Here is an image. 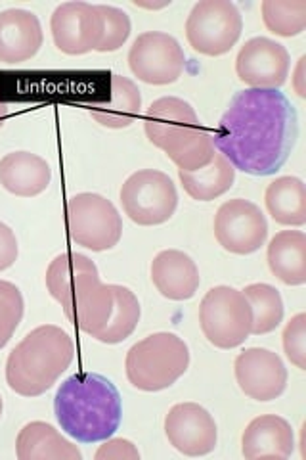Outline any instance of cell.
<instances>
[{
  "label": "cell",
  "mask_w": 306,
  "mask_h": 460,
  "mask_svg": "<svg viewBox=\"0 0 306 460\" xmlns=\"http://www.w3.org/2000/svg\"><path fill=\"white\" fill-rule=\"evenodd\" d=\"M218 154L247 175L270 177L289 160L299 137V119L289 98L274 89L234 94L211 135Z\"/></svg>",
  "instance_id": "cell-1"
},
{
  "label": "cell",
  "mask_w": 306,
  "mask_h": 460,
  "mask_svg": "<svg viewBox=\"0 0 306 460\" xmlns=\"http://www.w3.org/2000/svg\"><path fill=\"white\" fill-rule=\"evenodd\" d=\"M54 414L57 424L75 441H106L119 429L123 419L121 395L113 382L101 374H75L57 390Z\"/></svg>",
  "instance_id": "cell-2"
},
{
  "label": "cell",
  "mask_w": 306,
  "mask_h": 460,
  "mask_svg": "<svg viewBox=\"0 0 306 460\" xmlns=\"http://www.w3.org/2000/svg\"><path fill=\"white\" fill-rule=\"evenodd\" d=\"M47 290L62 305L69 323L94 338L109 321L113 284H101L96 263L83 253H60L48 265Z\"/></svg>",
  "instance_id": "cell-3"
},
{
  "label": "cell",
  "mask_w": 306,
  "mask_h": 460,
  "mask_svg": "<svg viewBox=\"0 0 306 460\" xmlns=\"http://www.w3.org/2000/svg\"><path fill=\"white\" fill-rule=\"evenodd\" d=\"M75 357V343L60 326L45 324L31 330L6 361V382L12 392L23 397L47 394L69 368Z\"/></svg>",
  "instance_id": "cell-4"
},
{
  "label": "cell",
  "mask_w": 306,
  "mask_h": 460,
  "mask_svg": "<svg viewBox=\"0 0 306 460\" xmlns=\"http://www.w3.org/2000/svg\"><path fill=\"white\" fill-rule=\"evenodd\" d=\"M127 378L136 390L162 392L182 378L189 367V349L182 338L157 332L135 343L127 353Z\"/></svg>",
  "instance_id": "cell-5"
},
{
  "label": "cell",
  "mask_w": 306,
  "mask_h": 460,
  "mask_svg": "<svg viewBox=\"0 0 306 460\" xmlns=\"http://www.w3.org/2000/svg\"><path fill=\"white\" fill-rule=\"evenodd\" d=\"M66 225L71 242L92 252H108L123 236V219L111 201L100 194L83 192L69 198Z\"/></svg>",
  "instance_id": "cell-6"
},
{
  "label": "cell",
  "mask_w": 306,
  "mask_h": 460,
  "mask_svg": "<svg viewBox=\"0 0 306 460\" xmlns=\"http://www.w3.org/2000/svg\"><path fill=\"white\" fill-rule=\"evenodd\" d=\"M199 324L214 348L234 349L251 336L253 311L243 292L216 286L201 301Z\"/></svg>",
  "instance_id": "cell-7"
},
{
  "label": "cell",
  "mask_w": 306,
  "mask_h": 460,
  "mask_svg": "<svg viewBox=\"0 0 306 460\" xmlns=\"http://www.w3.org/2000/svg\"><path fill=\"white\" fill-rule=\"evenodd\" d=\"M121 206L128 219L140 226L167 223L179 208V192L163 171L142 169L121 186Z\"/></svg>",
  "instance_id": "cell-8"
},
{
  "label": "cell",
  "mask_w": 306,
  "mask_h": 460,
  "mask_svg": "<svg viewBox=\"0 0 306 460\" xmlns=\"http://www.w3.org/2000/svg\"><path fill=\"white\" fill-rule=\"evenodd\" d=\"M243 18L230 0H199L186 22L189 47L205 56H223L236 47Z\"/></svg>",
  "instance_id": "cell-9"
},
{
  "label": "cell",
  "mask_w": 306,
  "mask_h": 460,
  "mask_svg": "<svg viewBox=\"0 0 306 460\" xmlns=\"http://www.w3.org/2000/svg\"><path fill=\"white\" fill-rule=\"evenodd\" d=\"M128 67L135 77L148 84H170L179 81L186 67L180 42L163 31L142 33L130 47Z\"/></svg>",
  "instance_id": "cell-10"
},
{
  "label": "cell",
  "mask_w": 306,
  "mask_h": 460,
  "mask_svg": "<svg viewBox=\"0 0 306 460\" xmlns=\"http://www.w3.org/2000/svg\"><path fill=\"white\" fill-rule=\"evenodd\" d=\"M201 128L192 104L174 96L155 100L144 118L145 137L169 157L180 152L189 140H194Z\"/></svg>",
  "instance_id": "cell-11"
},
{
  "label": "cell",
  "mask_w": 306,
  "mask_h": 460,
  "mask_svg": "<svg viewBox=\"0 0 306 460\" xmlns=\"http://www.w3.org/2000/svg\"><path fill=\"white\" fill-rule=\"evenodd\" d=\"M268 223L253 201L236 198L218 208L214 215V238L236 255H249L265 246Z\"/></svg>",
  "instance_id": "cell-12"
},
{
  "label": "cell",
  "mask_w": 306,
  "mask_h": 460,
  "mask_svg": "<svg viewBox=\"0 0 306 460\" xmlns=\"http://www.w3.org/2000/svg\"><path fill=\"white\" fill-rule=\"evenodd\" d=\"M54 45L64 54L81 56L96 50L104 37V18L98 4L64 3L52 13Z\"/></svg>",
  "instance_id": "cell-13"
},
{
  "label": "cell",
  "mask_w": 306,
  "mask_h": 460,
  "mask_svg": "<svg viewBox=\"0 0 306 460\" xmlns=\"http://www.w3.org/2000/svg\"><path fill=\"white\" fill-rule=\"evenodd\" d=\"M291 58L280 42L267 37H253L241 47L236 58L238 77L251 89H274L289 77Z\"/></svg>",
  "instance_id": "cell-14"
},
{
  "label": "cell",
  "mask_w": 306,
  "mask_h": 460,
  "mask_svg": "<svg viewBox=\"0 0 306 460\" xmlns=\"http://www.w3.org/2000/svg\"><path fill=\"white\" fill-rule=\"evenodd\" d=\"M169 443L186 456H203L214 451L218 429L207 409L197 402H179L165 419Z\"/></svg>",
  "instance_id": "cell-15"
},
{
  "label": "cell",
  "mask_w": 306,
  "mask_h": 460,
  "mask_svg": "<svg viewBox=\"0 0 306 460\" xmlns=\"http://www.w3.org/2000/svg\"><path fill=\"white\" fill-rule=\"evenodd\" d=\"M234 370L240 390L255 401L278 399L287 387V368L280 355L270 349H245L238 355Z\"/></svg>",
  "instance_id": "cell-16"
},
{
  "label": "cell",
  "mask_w": 306,
  "mask_h": 460,
  "mask_svg": "<svg viewBox=\"0 0 306 460\" xmlns=\"http://www.w3.org/2000/svg\"><path fill=\"white\" fill-rule=\"evenodd\" d=\"M42 27L33 12L10 8L0 12V62L8 66L31 60L42 47Z\"/></svg>",
  "instance_id": "cell-17"
},
{
  "label": "cell",
  "mask_w": 306,
  "mask_h": 460,
  "mask_svg": "<svg viewBox=\"0 0 306 460\" xmlns=\"http://www.w3.org/2000/svg\"><path fill=\"white\" fill-rule=\"evenodd\" d=\"M295 436L291 424L275 414H265L245 428L241 438L243 456L249 460H285L293 455Z\"/></svg>",
  "instance_id": "cell-18"
},
{
  "label": "cell",
  "mask_w": 306,
  "mask_h": 460,
  "mask_svg": "<svg viewBox=\"0 0 306 460\" xmlns=\"http://www.w3.org/2000/svg\"><path fill=\"white\" fill-rule=\"evenodd\" d=\"M152 280L157 292L170 301L192 299L201 284L196 261L180 250H165L155 255Z\"/></svg>",
  "instance_id": "cell-19"
},
{
  "label": "cell",
  "mask_w": 306,
  "mask_h": 460,
  "mask_svg": "<svg viewBox=\"0 0 306 460\" xmlns=\"http://www.w3.org/2000/svg\"><path fill=\"white\" fill-rule=\"evenodd\" d=\"M52 181L47 160L31 152H12L0 160V184L20 198H33L45 192Z\"/></svg>",
  "instance_id": "cell-20"
},
{
  "label": "cell",
  "mask_w": 306,
  "mask_h": 460,
  "mask_svg": "<svg viewBox=\"0 0 306 460\" xmlns=\"http://www.w3.org/2000/svg\"><path fill=\"white\" fill-rule=\"evenodd\" d=\"M20 460H81L77 445L67 441L60 431L47 422H29L16 441Z\"/></svg>",
  "instance_id": "cell-21"
},
{
  "label": "cell",
  "mask_w": 306,
  "mask_h": 460,
  "mask_svg": "<svg viewBox=\"0 0 306 460\" xmlns=\"http://www.w3.org/2000/svg\"><path fill=\"white\" fill-rule=\"evenodd\" d=\"M142 111V94L136 83L123 75L111 77L109 100L91 106L92 118L108 128H127L133 125Z\"/></svg>",
  "instance_id": "cell-22"
},
{
  "label": "cell",
  "mask_w": 306,
  "mask_h": 460,
  "mask_svg": "<svg viewBox=\"0 0 306 460\" xmlns=\"http://www.w3.org/2000/svg\"><path fill=\"white\" fill-rule=\"evenodd\" d=\"M268 267L275 279L287 286L306 282V234L301 230H282L270 240Z\"/></svg>",
  "instance_id": "cell-23"
},
{
  "label": "cell",
  "mask_w": 306,
  "mask_h": 460,
  "mask_svg": "<svg viewBox=\"0 0 306 460\" xmlns=\"http://www.w3.org/2000/svg\"><path fill=\"white\" fill-rule=\"evenodd\" d=\"M265 201L275 223L285 226H302L306 223V186L301 179H275L268 184Z\"/></svg>",
  "instance_id": "cell-24"
},
{
  "label": "cell",
  "mask_w": 306,
  "mask_h": 460,
  "mask_svg": "<svg viewBox=\"0 0 306 460\" xmlns=\"http://www.w3.org/2000/svg\"><path fill=\"white\" fill-rule=\"evenodd\" d=\"M180 182L189 198L197 201H213L226 194L236 181V169L223 154L214 155V160L199 171H179Z\"/></svg>",
  "instance_id": "cell-25"
},
{
  "label": "cell",
  "mask_w": 306,
  "mask_h": 460,
  "mask_svg": "<svg viewBox=\"0 0 306 460\" xmlns=\"http://www.w3.org/2000/svg\"><path fill=\"white\" fill-rule=\"evenodd\" d=\"M113 296H115V305H113L109 321L94 336V340L108 345L121 343L133 334L140 323V314H142L138 297L130 292L128 288L113 284Z\"/></svg>",
  "instance_id": "cell-26"
},
{
  "label": "cell",
  "mask_w": 306,
  "mask_h": 460,
  "mask_svg": "<svg viewBox=\"0 0 306 460\" xmlns=\"http://www.w3.org/2000/svg\"><path fill=\"white\" fill-rule=\"evenodd\" d=\"M253 311L251 334H270L284 321V299L270 284H249L243 290Z\"/></svg>",
  "instance_id": "cell-27"
},
{
  "label": "cell",
  "mask_w": 306,
  "mask_h": 460,
  "mask_svg": "<svg viewBox=\"0 0 306 460\" xmlns=\"http://www.w3.org/2000/svg\"><path fill=\"white\" fill-rule=\"evenodd\" d=\"M268 31L280 37H297L306 27V0H265L260 4Z\"/></svg>",
  "instance_id": "cell-28"
},
{
  "label": "cell",
  "mask_w": 306,
  "mask_h": 460,
  "mask_svg": "<svg viewBox=\"0 0 306 460\" xmlns=\"http://www.w3.org/2000/svg\"><path fill=\"white\" fill-rule=\"evenodd\" d=\"M23 296L16 284L0 280V349L16 334L23 319Z\"/></svg>",
  "instance_id": "cell-29"
},
{
  "label": "cell",
  "mask_w": 306,
  "mask_h": 460,
  "mask_svg": "<svg viewBox=\"0 0 306 460\" xmlns=\"http://www.w3.org/2000/svg\"><path fill=\"white\" fill-rule=\"evenodd\" d=\"M216 155V148L213 144V137L207 131V128H201V133L189 140L186 146L170 155V160L174 162V165L179 167V171H199L203 167H207Z\"/></svg>",
  "instance_id": "cell-30"
},
{
  "label": "cell",
  "mask_w": 306,
  "mask_h": 460,
  "mask_svg": "<svg viewBox=\"0 0 306 460\" xmlns=\"http://www.w3.org/2000/svg\"><path fill=\"white\" fill-rule=\"evenodd\" d=\"M101 18H104V37L98 45V52H115L119 50L130 37L133 31V23H130L128 13L121 8L98 4Z\"/></svg>",
  "instance_id": "cell-31"
},
{
  "label": "cell",
  "mask_w": 306,
  "mask_h": 460,
  "mask_svg": "<svg viewBox=\"0 0 306 460\" xmlns=\"http://www.w3.org/2000/svg\"><path fill=\"white\" fill-rule=\"evenodd\" d=\"M284 351L297 368H306V314L299 313L284 330Z\"/></svg>",
  "instance_id": "cell-32"
},
{
  "label": "cell",
  "mask_w": 306,
  "mask_h": 460,
  "mask_svg": "<svg viewBox=\"0 0 306 460\" xmlns=\"http://www.w3.org/2000/svg\"><path fill=\"white\" fill-rule=\"evenodd\" d=\"M140 460V453L128 439H106L96 453V460Z\"/></svg>",
  "instance_id": "cell-33"
},
{
  "label": "cell",
  "mask_w": 306,
  "mask_h": 460,
  "mask_svg": "<svg viewBox=\"0 0 306 460\" xmlns=\"http://www.w3.org/2000/svg\"><path fill=\"white\" fill-rule=\"evenodd\" d=\"M18 238L13 234V230L0 221V270L10 269L18 261Z\"/></svg>",
  "instance_id": "cell-34"
},
{
  "label": "cell",
  "mask_w": 306,
  "mask_h": 460,
  "mask_svg": "<svg viewBox=\"0 0 306 460\" xmlns=\"http://www.w3.org/2000/svg\"><path fill=\"white\" fill-rule=\"evenodd\" d=\"M304 62H306V58L302 56L301 60H299V66H297V71H295V81H293V84H295V91H297V94L301 96V98H304L306 96V93H304V84H302V74H304Z\"/></svg>",
  "instance_id": "cell-35"
},
{
  "label": "cell",
  "mask_w": 306,
  "mask_h": 460,
  "mask_svg": "<svg viewBox=\"0 0 306 460\" xmlns=\"http://www.w3.org/2000/svg\"><path fill=\"white\" fill-rule=\"evenodd\" d=\"M6 118H8V104L3 102V100H0V128L4 127Z\"/></svg>",
  "instance_id": "cell-36"
},
{
  "label": "cell",
  "mask_w": 306,
  "mask_h": 460,
  "mask_svg": "<svg viewBox=\"0 0 306 460\" xmlns=\"http://www.w3.org/2000/svg\"><path fill=\"white\" fill-rule=\"evenodd\" d=\"M136 6H144V8H165V6H169V3H162V4H140V3H136Z\"/></svg>",
  "instance_id": "cell-37"
},
{
  "label": "cell",
  "mask_w": 306,
  "mask_h": 460,
  "mask_svg": "<svg viewBox=\"0 0 306 460\" xmlns=\"http://www.w3.org/2000/svg\"><path fill=\"white\" fill-rule=\"evenodd\" d=\"M3 409H4V402H3V397H0V419H3Z\"/></svg>",
  "instance_id": "cell-38"
}]
</instances>
